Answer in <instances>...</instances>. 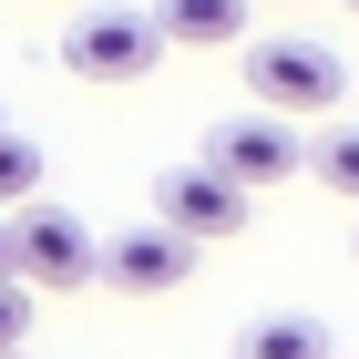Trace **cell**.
I'll list each match as a JSON object with an SVG mask.
<instances>
[{
	"label": "cell",
	"mask_w": 359,
	"mask_h": 359,
	"mask_svg": "<svg viewBox=\"0 0 359 359\" xmlns=\"http://www.w3.org/2000/svg\"><path fill=\"white\" fill-rule=\"evenodd\" d=\"M205 165L226 175V185H287L298 175V123L287 113H226L216 134H205Z\"/></svg>",
	"instance_id": "cell-6"
},
{
	"label": "cell",
	"mask_w": 359,
	"mask_h": 359,
	"mask_svg": "<svg viewBox=\"0 0 359 359\" xmlns=\"http://www.w3.org/2000/svg\"><path fill=\"white\" fill-rule=\"evenodd\" d=\"M93 277H103L113 298H165V287H185L195 277V247L185 236H175V226H123V236H103V247H93Z\"/></svg>",
	"instance_id": "cell-5"
},
{
	"label": "cell",
	"mask_w": 359,
	"mask_h": 359,
	"mask_svg": "<svg viewBox=\"0 0 359 359\" xmlns=\"http://www.w3.org/2000/svg\"><path fill=\"white\" fill-rule=\"evenodd\" d=\"M21 339H31V287L0 277V349H21Z\"/></svg>",
	"instance_id": "cell-11"
},
{
	"label": "cell",
	"mask_w": 359,
	"mask_h": 359,
	"mask_svg": "<svg viewBox=\"0 0 359 359\" xmlns=\"http://www.w3.org/2000/svg\"><path fill=\"white\" fill-rule=\"evenodd\" d=\"M247 11H287V0H247Z\"/></svg>",
	"instance_id": "cell-13"
},
{
	"label": "cell",
	"mask_w": 359,
	"mask_h": 359,
	"mask_svg": "<svg viewBox=\"0 0 359 359\" xmlns=\"http://www.w3.org/2000/svg\"><path fill=\"white\" fill-rule=\"evenodd\" d=\"M31 195H41V144L0 123V216H11V205H31Z\"/></svg>",
	"instance_id": "cell-10"
},
{
	"label": "cell",
	"mask_w": 359,
	"mask_h": 359,
	"mask_svg": "<svg viewBox=\"0 0 359 359\" xmlns=\"http://www.w3.org/2000/svg\"><path fill=\"white\" fill-rule=\"evenodd\" d=\"M247 216H257V195L226 185L216 165H165L154 175V226H175L185 247H226V236H247Z\"/></svg>",
	"instance_id": "cell-3"
},
{
	"label": "cell",
	"mask_w": 359,
	"mask_h": 359,
	"mask_svg": "<svg viewBox=\"0 0 359 359\" xmlns=\"http://www.w3.org/2000/svg\"><path fill=\"white\" fill-rule=\"evenodd\" d=\"M0 359H21V349H0Z\"/></svg>",
	"instance_id": "cell-14"
},
{
	"label": "cell",
	"mask_w": 359,
	"mask_h": 359,
	"mask_svg": "<svg viewBox=\"0 0 359 359\" xmlns=\"http://www.w3.org/2000/svg\"><path fill=\"white\" fill-rule=\"evenodd\" d=\"M0 277H11V216H0Z\"/></svg>",
	"instance_id": "cell-12"
},
{
	"label": "cell",
	"mask_w": 359,
	"mask_h": 359,
	"mask_svg": "<svg viewBox=\"0 0 359 359\" xmlns=\"http://www.w3.org/2000/svg\"><path fill=\"white\" fill-rule=\"evenodd\" d=\"M154 62H165V31L144 11H93V21L62 31V72L72 83H144Z\"/></svg>",
	"instance_id": "cell-4"
},
{
	"label": "cell",
	"mask_w": 359,
	"mask_h": 359,
	"mask_svg": "<svg viewBox=\"0 0 359 359\" xmlns=\"http://www.w3.org/2000/svg\"><path fill=\"white\" fill-rule=\"evenodd\" d=\"M247 93H257V113L308 123V113L349 103V62L329 41H308V31H267V41H247Z\"/></svg>",
	"instance_id": "cell-1"
},
{
	"label": "cell",
	"mask_w": 359,
	"mask_h": 359,
	"mask_svg": "<svg viewBox=\"0 0 359 359\" xmlns=\"http://www.w3.org/2000/svg\"><path fill=\"white\" fill-rule=\"evenodd\" d=\"M298 175H318L329 195H349V205H359V123H329L318 144H298Z\"/></svg>",
	"instance_id": "cell-9"
},
{
	"label": "cell",
	"mask_w": 359,
	"mask_h": 359,
	"mask_svg": "<svg viewBox=\"0 0 359 359\" xmlns=\"http://www.w3.org/2000/svg\"><path fill=\"white\" fill-rule=\"evenodd\" d=\"M349 11H359V0H349Z\"/></svg>",
	"instance_id": "cell-15"
},
{
	"label": "cell",
	"mask_w": 359,
	"mask_h": 359,
	"mask_svg": "<svg viewBox=\"0 0 359 359\" xmlns=\"http://www.w3.org/2000/svg\"><path fill=\"white\" fill-rule=\"evenodd\" d=\"M11 277H21L31 298L41 287H93V226L72 205H11Z\"/></svg>",
	"instance_id": "cell-2"
},
{
	"label": "cell",
	"mask_w": 359,
	"mask_h": 359,
	"mask_svg": "<svg viewBox=\"0 0 359 359\" xmlns=\"http://www.w3.org/2000/svg\"><path fill=\"white\" fill-rule=\"evenodd\" d=\"M236 359H339V329L318 308H267L236 329Z\"/></svg>",
	"instance_id": "cell-7"
},
{
	"label": "cell",
	"mask_w": 359,
	"mask_h": 359,
	"mask_svg": "<svg viewBox=\"0 0 359 359\" xmlns=\"http://www.w3.org/2000/svg\"><path fill=\"white\" fill-rule=\"evenodd\" d=\"M144 21L165 31V41H185V52H226L247 31V0H154Z\"/></svg>",
	"instance_id": "cell-8"
}]
</instances>
